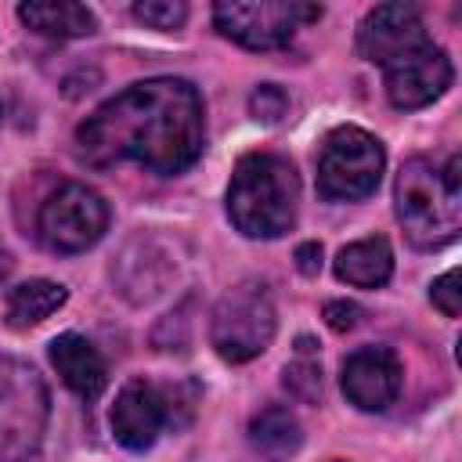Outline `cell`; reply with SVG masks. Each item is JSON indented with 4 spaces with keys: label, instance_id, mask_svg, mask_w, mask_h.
Returning <instances> with one entry per match:
<instances>
[{
    "label": "cell",
    "instance_id": "1",
    "mask_svg": "<svg viewBox=\"0 0 462 462\" xmlns=\"http://www.w3.org/2000/svg\"><path fill=\"white\" fill-rule=\"evenodd\" d=\"M202 97L188 79L155 76L105 101L76 130L90 166L141 162L155 173H180L202 152Z\"/></svg>",
    "mask_w": 462,
    "mask_h": 462
},
{
    "label": "cell",
    "instance_id": "2",
    "mask_svg": "<svg viewBox=\"0 0 462 462\" xmlns=\"http://www.w3.org/2000/svg\"><path fill=\"white\" fill-rule=\"evenodd\" d=\"M300 177L289 159L271 152L245 155L227 188V217L249 238H278L296 224Z\"/></svg>",
    "mask_w": 462,
    "mask_h": 462
},
{
    "label": "cell",
    "instance_id": "3",
    "mask_svg": "<svg viewBox=\"0 0 462 462\" xmlns=\"http://www.w3.org/2000/svg\"><path fill=\"white\" fill-rule=\"evenodd\" d=\"M462 195L451 191L440 177V170L430 159H408L397 173L393 202H397V220L411 245L419 249H440L455 242L458 224H462Z\"/></svg>",
    "mask_w": 462,
    "mask_h": 462
},
{
    "label": "cell",
    "instance_id": "4",
    "mask_svg": "<svg viewBox=\"0 0 462 462\" xmlns=\"http://www.w3.org/2000/svg\"><path fill=\"white\" fill-rule=\"evenodd\" d=\"M274 336V303L263 282H242L220 296L209 321V343L231 365L253 361Z\"/></svg>",
    "mask_w": 462,
    "mask_h": 462
},
{
    "label": "cell",
    "instance_id": "5",
    "mask_svg": "<svg viewBox=\"0 0 462 462\" xmlns=\"http://www.w3.org/2000/svg\"><path fill=\"white\" fill-rule=\"evenodd\" d=\"M383 144L361 126H339L325 137L318 155V191L332 202H357L379 188Z\"/></svg>",
    "mask_w": 462,
    "mask_h": 462
},
{
    "label": "cell",
    "instance_id": "6",
    "mask_svg": "<svg viewBox=\"0 0 462 462\" xmlns=\"http://www.w3.org/2000/svg\"><path fill=\"white\" fill-rule=\"evenodd\" d=\"M318 18H321V7L300 4V0H224L213 7L217 29L249 51L285 47L300 25Z\"/></svg>",
    "mask_w": 462,
    "mask_h": 462
},
{
    "label": "cell",
    "instance_id": "7",
    "mask_svg": "<svg viewBox=\"0 0 462 462\" xmlns=\"http://www.w3.org/2000/svg\"><path fill=\"white\" fill-rule=\"evenodd\" d=\"M108 227L105 199L87 184H61L40 206V235L58 253H83Z\"/></svg>",
    "mask_w": 462,
    "mask_h": 462
},
{
    "label": "cell",
    "instance_id": "8",
    "mask_svg": "<svg viewBox=\"0 0 462 462\" xmlns=\"http://www.w3.org/2000/svg\"><path fill=\"white\" fill-rule=\"evenodd\" d=\"M43 422V390L36 372L0 361V462L11 451H29Z\"/></svg>",
    "mask_w": 462,
    "mask_h": 462
},
{
    "label": "cell",
    "instance_id": "9",
    "mask_svg": "<svg viewBox=\"0 0 462 462\" xmlns=\"http://www.w3.org/2000/svg\"><path fill=\"white\" fill-rule=\"evenodd\" d=\"M426 25L411 4H379L357 29V51L365 61L393 65L397 58L426 47Z\"/></svg>",
    "mask_w": 462,
    "mask_h": 462
},
{
    "label": "cell",
    "instance_id": "10",
    "mask_svg": "<svg viewBox=\"0 0 462 462\" xmlns=\"http://www.w3.org/2000/svg\"><path fill=\"white\" fill-rule=\"evenodd\" d=\"M170 422V390L148 383V379H130L112 408V433L123 448L144 451L155 444L159 430Z\"/></svg>",
    "mask_w": 462,
    "mask_h": 462
},
{
    "label": "cell",
    "instance_id": "11",
    "mask_svg": "<svg viewBox=\"0 0 462 462\" xmlns=\"http://www.w3.org/2000/svg\"><path fill=\"white\" fill-rule=\"evenodd\" d=\"M451 87V58L426 43L386 65V97L397 108H422Z\"/></svg>",
    "mask_w": 462,
    "mask_h": 462
},
{
    "label": "cell",
    "instance_id": "12",
    "mask_svg": "<svg viewBox=\"0 0 462 462\" xmlns=\"http://www.w3.org/2000/svg\"><path fill=\"white\" fill-rule=\"evenodd\" d=\"M343 393L361 411H383L401 393V361L386 346H361L343 361Z\"/></svg>",
    "mask_w": 462,
    "mask_h": 462
},
{
    "label": "cell",
    "instance_id": "13",
    "mask_svg": "<svg viewBox=\"0 0 462 462\" xmlns=\"http://www.w3.org/2000/svg\"><path fill=\"white\" fill-rule=\"evenodd\" d=\"M51 365L58 368L61 383L72 393L87 397V401H94L108 383V372H105V361H101L97 346L90 339L76 336V332H65L51 343Z\"/></svg>",
    "mask_w": 462,
    "mask_h": 462
},
{
    "label": "cell",
    "instance_id": "14",
    "mask_svg": "<svg viewBox=\"0 0 462 462\" xmlns=\"http://www.w3.org/2000/svg\"><path fill=\"white\" fill-rule=\"evenodd\" d=\"M18 18L43 32V36H54V40H76V36H90L94 32V14L83 7V4H72V0H29L18 7Z\"/></svg>",
    "mask_w": 462,
    "mask_h": 462
},
{
    "label": "cell",
    "instance_id": "15",
    "mask_svg": "<svg viewBox=\"0 0 462 462\" xmlns=\"http://www.w3.org/2000/svg\"><path fill=\"white\" fill-rule=\"evenodd\" d=\"M393 271V253H390V242L386 238H361V242H350L339 249L336 256V274L346 282V285H357V289H375L390 278Z\"/></svg>",
    "mask_w": 462,
    "mask_h": 462
},
{
    "label": "cell",
    "instance_id": "16",
    "mask_svg": "<svg viewBox=\"0 0 462 462\" xmlns=\"http://www.w3.org/2000/svg\"><path fill=\"white\" fill-rule=\"evenodd\" d=\"M65 303V289L47 278H32L11 289L7 296V325L11 328H32L43 318H51Z\"/></svg>",
    "mask_w": 462,
    "mask_h": 462
},
{
    "label": "cell",
    "instance_id": "17",
    "mask_svg": "<svg viewBox=\"0 0 462 462\" xmlns=\"http://www.w3.org/2000/svg\"><path fill=\"white\" fill-rule=\"evenodd\" d=\"M249 440L260 455H267L271 462H282L300 448L303 433H300V422L292 419L289 408H263L249 422Z\"/></svg>",
    "mask_w": 462,
    "mask_h": 462
},
{
    "label": "cell",
    "instance_id": "18",
    "mask_svg": "<svg viewBox=\"0 0 462 462\" xmlns=\"http://www.w3.org/2000/svg\"><path fill=\"white\" fill-rule=\"evenodd\" d=\"M285 390L300 401H318L321 397V365L310 354H300L292 365H285Z\"/></svg>",
    "mask_w": 462,
    "mask_h": 462
},
{
    "label": "cell",
    "instance_id": "19",
    "mask_svg": "<svg viewBox=\"0 0 462 462\" xmlns=\"http://www.w3.org/2000/svg\"><path fill=\"white\" fill-rule=\"evenodd\" d=\"M134 14L152 29H180L188 18V7L180 0H141L134 4Z\"/></svg>",
    "mask_w": 462,
    "mask_h": 462
},
{
    "label": "cell",
    "instance_id": "20",
    "mask_svg": "<svg viewBox=\"0 0 462 462\" xmlns=\"http://www.w3.org/2000/svg\"><path fill=\"white\" fill-rule=\"evenodd\" d=\"M285 108H289V97H285V90L274 87V83L256 87L253 97H249V112H253L256 119H263V123H278V119L285 116Z\"/></svg>",
    "mask_w": 462,
    "mask_h": 462
},
{
    "label": "cell",
    "instance_id": "21",
    "mask_svg": "<svg viewBox=\"0 0 462 462\" xmlns=\"http://www.w3.org/2000/svg\"><path fill=\"white\" fill-rule=\"evenodd\" d=\"M430 300H433V307L444 310L448 318H458V310H462V289H458V271H455V267L444 271V274L433 282Z\"/></svg>",
    "mask_w": 462,
    "mask_h": 462
},
{
    "label": "cell",
    "instance_id": "22",
    "mask_svg": "<svg viewBox=\"0 0 462 462\" xmlns=\"http://www.w3.org/2000/svg\"><path fill=\"white\" fill-rule=\"evenodd\" d=\"M357 318H361V307H357V303H346V300H332V303H325V321H328V328H336V332L354 328Z\"/></svg>",
    "mask_w": 462,
    "mask_h": 462
},
{
    "label": "cell",
    "instance_id": "23",
    "mask_svg": "<svg viewBox=\"0 0 462 462\" xmlns=\"http://www.w3.org/2000/svg\"><path fill=\"white\" fill-rule=\"evenodd\" d=\"M296 267H300V274H318L321 271V245L318 242H303L300 249H296Z\"/></svg>",
    "mask_w": 462,
    "mask_h": 462
},
{
    "label": "cell",
    "instance_id": "24",
    "mask_svg": "<svg viewBox=\"0 0 462 462\" xmlns=\"http://www.w3.org/2000/svg\"><path fill=\"white\" fill-rule=\"evenodd\" d=\"M7 274H11V256H7V249L0 245V285L7 282Z\"/></svg>",
    "mask_w": 462,
    "mask_h": 462
}]
</instances>
